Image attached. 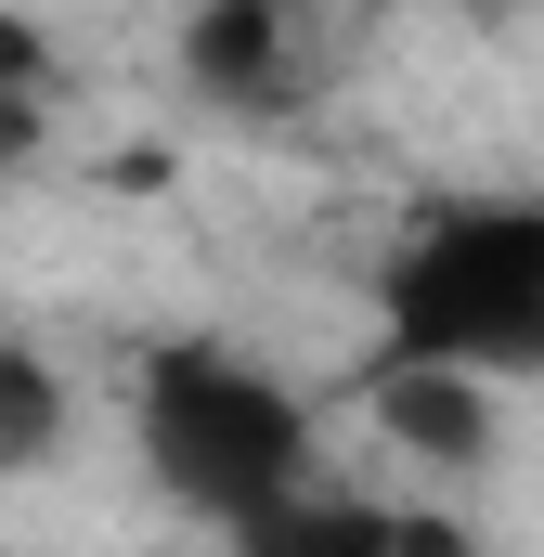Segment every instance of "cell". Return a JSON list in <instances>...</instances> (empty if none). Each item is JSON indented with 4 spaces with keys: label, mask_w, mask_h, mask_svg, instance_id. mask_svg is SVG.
Here are the masks:
<instances>
[{
    "label": "cell",
    "mask_w": 544,
    "mask_h": 557,
    "mask_svg": "<svg viewBox=\"0 0 544 557\" xmlns=\"http://www.w3.org/2000/svg\"><path fill=\"white\" fill-rule=\"evenodd\" d=\"M52 441H65V376L0 324V480H26V467H52Z\"/></svg>",
    "instance_id": "52a82bcc"
},
{
    "label": "cell",
    "mask_w": 544,
    "mask_h": 557,
    "mask_svg": "<svg viewBox=\"0 0 544 557\" xmlns=\"http://www.w3.org/2000/svg\"><path fill=\"white\" fill-rule=\"evenodd\" d=\"M376 363L544 376V195H441L376 273Z\"/></svg>",
    "instance_id": "6da1fadb"
},
{
    "label": "cell",
    "mask_w": 544,
    "mask_h": 557,
    "mask_svg": "<svg viewBox=\"0 0 544 557\" xmlns=\"http://www.w3.org/2000/svg\"><path fill=\"white\" fill-rule=\"evenodd\" d=\"M363 403H376V428L403 441L415 467H493V376H454V363H376Z\"/></svg>",
    "instance_id": "277c9868"
},
{
    "label": "cell",
    "mask_w": 544,
    "mask_h": 557,
    "mask_svg": "<svg viewBox=\"0 0 544 557\" xmlns=\"http://www.w3.org/2000/svg\"><path fill=\"white\" fill-rule=\"evenodd\" d=\"M403 557H480V545H467V519H441V506H403Z\"/></svg>",
    "instance_id": "ba28073f"
},
{
    "label": "cell",
    "mask_w": 544,
    "mask_h": 557,
    "mask_svg": "<svg viewBox=\"0 0 544 557\" xmlns=\"http://www.w3.org/2000/svg\"><path fill=\"white\" fill-rule=\"evenodd\" d=\"M131 441H143V467H156L195 519H221V532L311 480V403H298L272 363L221 350V337H169V350L143 363Z\"/></svg>",
    "instance_id": "7a4b0ae2"
},
{
    "label": "cell",
    "mask_w": 544,
    "mask_h": 557,
    "mask_svg": "<svg viewBox=\"0 0 544 557\" xmlns=\"http://www.w3.org/2000/svg\"><path fill=\"white\" fill-rule=\"evenodd\" d=\"M234 557H403V506H363V493H272L260 519H234Z\"/></svg>",
    "instance_id": "5b68a950"
},
{
    "label": "cell",
    "mask_w": 544,
    "mask_h": 557,
    "mask_svg": "<svg viewBox=\"0 0 544 557\" xmlns=\"http://www.w3.org/2000/svg\"><path fill=\"white\" fill-rule=\"evenodd\" d=\"M52 91H65V65H52V39L26 26V13H0V182L52 143Z\"/></svg>",
    "instance_id": "8992f818"
},
{
    "label": "cell",
    "mask_w": 544,
    "mask_h": 557,
    "mask_svg": "<svg viewBox=\"0 0 544 557\" xmlns=\"http://www.w3.org/2000/svg\"><path fill=\"white\" fill-rule=\"evenodd\" d=\"M311 0H195L182 13V78L234 117H285L298 78H311Z\"/></svg>",
    "instance_id": "3957f363"
}]
</instances>
